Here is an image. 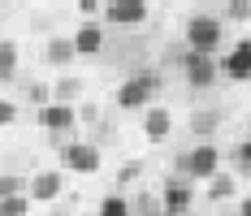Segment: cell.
Wrapping results in <instances>:
<instances>
[{
    "label": "cell",
    "instance_id": "cell-11",
    "mask_svg": "<svg viewBox=\"0 0 251 216\" xmlns=\"http://www.w3.org/2000/svg\"><path fill=\"white\" fill-rule=\"evenodd\" d=\"M143 134H148V143H165L174 134V113L160 108V104H151L148 113H143Z\"/></svg>",
    "mask_w": 251,
    "mask_h": 216
},
{
    "label": "cell",
    "instance_id": "cell-17",
    "mask_svg": "<svg viewBox=\"0 0 251 216\" xmlns=\"http://www.w3.org/2000/svg\"><path fill=\"white\" fill-rule=\"evenodd\" d=\"M0 216H30V194H9V199H0Z\"/></svg>",
    "mask_w": 251,
    "mask_h": 216
},
{
    "label": "cell",
    "instance_id": "cell-24",
    "mask_svg": "<svg viewBox=\"0 0 251 216\" xmlns=\"http://www.w3.org/2000/svg\"><path fill=\"white\" fill-rule=\"evenodd\" d=\"M234 160H238V168H243V173H251V139L234 143Z\"/></svg>",
    "mask_w": 251,
    "mask_h": 216
},
{
    "label": "cell",
    "instance_id": "cell-19",
    "mask_svg": "<svg viewBox=\"0 0 251 216\" xmlns=\"http://www.w3.org/2000/svg\"><path fill=\"white\" fill-rule=\"evenodd\" d=\"M26 182H30V177H18V173H0V199H9V194H26Z\"/></svg>",
    "mask_w": 251,
    "mask_h": 216
},
{
    "label": "cell",
    "instance_id": "cell-23",
    "mask_svg": "<svg viewBox=\"0 0 251 216\" xmlns=\"http://www.w3.org/2000/svg\"><path fill=\"white\" fill-rule=\"evenodd\" d=\"M226 9L234 22H251V0H226Z\"/></svg>",
    "mask_w": 251,
    "mask_h": 216
},
{
    "label": "cell",
    "instance_id": "cell-6",
    "mask_svg": "<svg viewBox=\"0 0 251 216\" xmlns=\"http://www.w3.org/2000/svg\"><path fill=\"white\" fill-rule=\"evenodd\" d=\"M182 73H186V82H191L195 91L212 87V82L221 78V70H217V56H200V52H186V56H182Z\"/></svg>",
    "mask_w": 251,
    "mask_h": 216
},
{
    "label": "cell",
    "instance_id": "cell-12",
    "mask_svg": "<svg viewBox=\"0 0 251 216\" xmlns=\"http://www.w3.org/2000/svg\"><path fill=\"white\" fill-rule=\"evenodd\" d=\"M70 44H74V56H100V52H104V26L82 22Z\"/></svg>",
    "mask_w": 251,
    "mask_h": 216
},
{
    "label": "cell",
    "instance_id": "cell-3",
    "mask_svg": "<svg viewBox=\"0 0 251 216\" xmlns=\"http://www.w3.org/2000/svg\"><path fill=\"white\" fill-rule=\"evenodd\" d=\"M160 91V73L156 70H139L134 78H126L117 87V108H151V96Z\"/></svg>",
    "mask_w": 251,
    "mask_h": 216
},
{
    "label": "cell",
    "instance_id": "cell-29",
    "mask_svg": "<svg viewBox=\"0 0 251 216\" xmlns=\"http://www.w3.org/2000/svg\"><path fill=\"white\" fill-rule=\"evenodd\" d=\"M156 216H174V212H165V208H160V212H156Z\"/></svg>",
    "mask_w": 251,
    "mask_h": 216
},
{
    "label": "cell",
    "instance_id": "cell-13",
    "mask_svg": "<svg viewBox=\"0 0 251 216\" xmlns=\"http://www.w3.org/2000/svg\"><path fill=\"white\" fill-rule=\"evenodd\" d=\"M39 56H44V65L61 70V65H70V61H74V44L56 35V39H48V44H44V52H39Z\"/></svg>",
    "mask_w": 251,
    "mask_h": 216
},
{
    "label": "cell",
    "instance_id": "cell-27",
    "mask_svg": "<svg viewBox=\"0 0 251 216\" xmlns=\"http://www.w3.org/2000/svg\"><path fill=\"white\" fill-rule=\"evenodd\" d=\"M100 117V108H96V104H82V108H78V121H96Z\"/></svg>",
    "mask_w": 251,
    "mask_h": 216
},
{
    "label": "cell",
    "instance_id": "cell-2",
    "mask_svg": "<svg viewBox=\"0 0 251 216\" xmlns=\"http://www.w3.org/2000/svg\"><path fill=\"white\" fill-rule=\"evenodd\" d=\"M177 168L186 173V182H208V177H217V173H221V147H217V143L191 147V151H182V156H177Z\"/></svg>",
    "mask_w": 251,
    "mask_h": 216
},
{
    "label": "cell",
    "instance_id": "cell-1",
    "mask_svg": "<svg viewBox=\"0 0 251 216\" xmlns=\"http://www.w3.org/2000/svg\"><path fill=\"white\" fill-rule=\"evenodd\" d=\"M186 44H191L186 52L217 56V52H221V44H226V26H221V18H208V13L191 18V22H186Z\"/></svg>",
    "mask_w": 251,
    "mask_h": 216
},
{
    "label": "cell",
    "instance_id": "cell-14",
    "mask_svg": "<svg viewBox=\"0 0 251 216\" xmlns=\"http://www.w3.org/2000/svg\"><path fill=\"white\" fill-rule=\"evenodd\" d=\"M221 121H226V113H221V108H200L195 117L186 121V130H191V134H212Z\"/></svg>",
    "mask_w": 251,
    "mask_h": 216
},
{
    "label": "cell",
    "instance_id": "cell-28",
    "mask_svg": "<svg viewBox=\"0 0 251 216\" xmlns=\"http://www.w3.org/2000/svg\"><path fill=\"white\" fill-rule=\"evenodd\" d=\"M238 216H251V194H247V199H238Z\"/></svg>",
    "mask_w": 251,
    "mask_h": 216
},
{
    "label": "cell",
    "instance_id": "cell-5",
    "mask_svg": "<svg viewBox=\"0 0 251 216\" xmlns=\"http://www.w3.org/2000/svg\"><path fill=\"white\" fill-rule=\"evenodd\" d=\"M35 125L48 130V134H70V130L78 125V108H74V104H56V99H52V104H44V108L35 113Z\"/></svg>",
    "mask_w": 251,
    "mask_h": 216
},
{
    "label": "cell",
    "instance_id": "cell-18",
    "mask_svg": "<svg viewBox=\"0 0 251 216\" xmlns=\"http://www.w3.org/2000/svg\"><path fill=\"white\" fill-rule=\"evenodd\" d=\"M96 216H130V199L126 194H104V203H100Z\"/></svg>",
    "mask_w": 251,
    "mask_h": 216
},
{
    "label": "cell",
    "instance_id": "cell-26",
    "mask_svg": "<svg viewBox=\"0 0 251 216\" xmlns=\"http://www.w3.org/2000/svg\"><path fill=\"white\" fill-rule=\"evenodd\" d=\"M18 121V104L13 99H0V125H13Z\"/></svg>",
    "mask_w": 251,
    "mask_h": 216
},
{
    "label": "cell",
    "instance_id": "cell-16",
    "mask_svg": "<svg viewBox=\"0 0 251 216\" xmlns=\"http://www.w3.org/2000/svg\"><path fill=\"white\" fill-rule=\"evenodd\" d=\"M13 73H18V44L0 39V78H13Z\"/></svg>",
    "mask_w": 251,
    "mask_h": 216
},
{
    "label": "cell",
    "instance_id": "cell-20",
    "mask_svg": "<svg viewBox=\"0 0 251 216\" xmlns=\"http://www.w3.org/2000/svg\"><path fill=\"white\" fill-rule=\"evenodd\" d=\"M74 96H82V82L78 78H61L56 82V104H70Z\"/></svg>",
    "mask_w": 251,
    "mask_h": 216
},
{
    "label": "cell",
    "instance_id": "cell-10",
    "mask_svg": "<svg viewBox=\"0 0 251 216\" xmlns=\"http://www.w3.org/2000/svg\"><path fill=\"white\" fill-rule=\"evenodd\" d=\"M104 18L113 26H139L148 22V0H104Z\"/></svg>",
    "mask_w": 251,
    "mask_h": 216
},
{
    "label": "cell",
    "instance_id": "cell-21",
    "mask_svg": "<svg viewBox=\"0 0 251 216\" xmlns=\"http://www.w3.org/2000/svg\"><path fill=\"white\" fill-rule=\"evenodd\" d=\"M26 99H30V104H39V108H44V104H52L48 82H30V87H26Z\"/></svg>",
    "mask_w": 251,
    "mask_h": 216
},
{
    "label": "cell",
    "instance_id": "cell-15",
    "mask_svg": "<svg viewBox=\"0 0 251 216\" xmlns=\"http://www.w3.org/2000/svg\"><path fill=\"white\" fill-rule=\"evenodd\" d=\"M234 191H238V182H234L229 173H217V177H208V199H212V203H221V199H234Z\"/></svg>",
    "mask_w": 251,
    "mask_h": 216
},
{
    "label": "cell",
    "instance_id": "cell-9",
    "mask_svg": "<svg viewBox=\"0 0 251 216\" xmlns=\"http://www.w3.org/2000/svg\"><path fill=\"white\" fill-rule=\"evenodd\" d=\"M160 208L174 216H186L191 208H195V186L191 182H182V177H169L165 182V191H160Z\"/></svg>",
    "mask_w": 251,
    "mask_h": 216
},
{
    "label": "cell",
    "instance_id": "cell-8",
    "mask_svg": "<svg viewBox=\"0 0 251 216\" xmlns=\"http://www.w3.org/2000/svg\"><path fill=\"white\" fill-rule=\"evenodd\" d=\"M217 70L226 73L229 82H251V39H238V44L217 61Z\"/></svg>",
    "mask_w": 251,
    "mask_h": 216
},
{
    "label": "cell",
    "instance_id": "cell-25",
    "mask_svg": "<svg viewBox=\"0 0 251 216\" xmlns=\"http://www.w3.org/2000/svg\"><path fill=\"white\" fill-rule=\"evenodd\" d=\"M104 13V0H78V18H96Z\"/></svg>",
    "mask_w": 251,
    "mask_h": 216
},
{
    "label": "cell",
    "instance_id": "cell-7",
    "mask_svg": "<svg viewBox=\"0 0 251 216\" xmlns=\"http://www.w3.org/2000/svg\"><path fill=\"white\" fill-rule=\"evenodd\" d=\"M26 194H30V203H52V199H61V194H65V173H61V168L35 173V177L26 182Z\"/></svg>",
    "mask_w": 251,
    "mask_h": 216
},
{
    "label": "cell",
    "instance_id": "cell-4",
    "mask_svg": "<svg viewBox=\"0 0 251 216\" xmlns=\"http://www.w3.org/2000/svg\"><path fill=\"white\" fill-rule=\"evenodd\" d=\"M104 156L96 143H65L61 147V168H70V173H82V177H91V173H100Z\"/></svg>",
    "mask_w": 251,
    "mask_h": 216
},
{
    "label": "cell",
    "instance_id": "cell-22",
    "mask_svg": "<svg viewBox=\"0 0 251 216\" xmlns=\"http://www.w3.org/2000/svg\"><path fill=\"white\" fill-rule=\"evenodd\" d=\"M134 177H143V160H130V165L117 168V186H130Z\"/></svg>",
    "mask_w": 251,
    "mask_h": 216
}]
</instances>
